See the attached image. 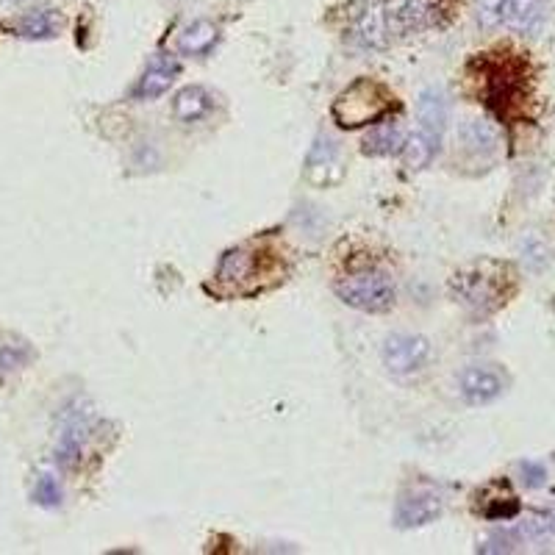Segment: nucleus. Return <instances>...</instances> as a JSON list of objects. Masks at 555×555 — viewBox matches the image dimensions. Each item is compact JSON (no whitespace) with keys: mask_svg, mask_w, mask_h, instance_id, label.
Listing matches in <instances>:
<instances>
[{"mask_svg":"<svg viewBox=\"0 0 555 555\" xmlns=\"http://www.w3.org/2000/svg\"><path fill=\"white\" fill-rule=\"evenodd\" d=\"M89 436H92V417L89 411H67L62 422V433H59V442H56V461L64 469H73L84 450H87Z\"/></svg>","mask_w":555,"mask_h":555,"instance_id":"9","label":"nucleus"},{"mask_svg":"<svg viewBox=\"0 0 555 555\" xmlns=\"http://www.w3.org/2000/svg\"><path fill=\"white\" fill-rule=\"evenodd\" d=\"M519 469H522V475H525L522 481L528 483V486H542V483H544V467H542V464L525 461V464H522Z\"/></svg>","mask_w":555,"mask_h":555,"instance_id":"22","label":"nucleus"},{"mask_svg":"<svg viewBox=\"0 0 555 555\" xmlns=\"http://www.w3.org/2000/svg\"><path fill=\"white\" fill-rule=\"evenodd\" d=\"M406 131L397 123H375L370 134L364 136L361 150L364 156H395L400 150H406Z\"/></svg>","mask_w":555,"mask_h":555,"instance_id":"12","label":"nucleus"},{"mask_svg":"<svg viewBox=\"0 0 555 555\" xmlns=\"http://www.w3.org/2000/svg\"><path fill=\"white\" fill-rule=\"evenodd\" d=\"M458 392L467 400L469 406H486L506 392V375L497 367L475 364L467 367L458 378Z\"/></svg>","mask_w":555,"mask_h":555,"instance_id":"8","label":"nucleus"},{"mask_svg":"<svg viewBox=\"0 0 555 555\" xmlns=\"http://www.w3.org/2000/svg\"><path fill=\"white\" fill-rule=\"evenodd\" d=\"M386 14L381 9H370V12H364L361 17L356 20L353 25V39L361 42L364 48H381L383 42H386Z\"/></svg>","mask_w":555,"mask_h":555,"instance_id":"17","label":"nucleus"},{"mask_svg":"<svg viewBox=\"0 0 555 555\" xmlns=\"http://www.w3.org/2000/svg\"><path fill=\"white\" fill-rule=\"evenodd\" d=\"M519 514V500L514 494H503V497H492L483 506V517L486 519H511Z\"/></svg>","mask_w":555,"mask_h":555,"instance_id":"21","label":"nucleus"},{"mask_svg":"<svg viewBox=\"0 0 555 555\" xmlns=\"http://www.w3.org/2000/svg\"><path fill=\"white\" fill-rule=\"evenodd\" d=\"M392 106H395V98L383 84L372 81V78H358L333 100L331 117L339 128L353 131V128L381 123L383 117L392 111Z\"/></svg>","mask_w":555,"mask_h":555,"instance_id":"3","label":"nucleus"},{"mask_svg":"<svg viewBox=\"0 0 555 555\" xmlns=\"http://www.w3.org/2000/svg\"><path fill=\"white\" fill-rule=\"evenodd\" d=\"M447 120H450V100L444 95V89H422L417 100V134L406 142L408 170H422L431 164L433 156L442 148Z\"/></svg>","mask_w":555,"mask_h":555,"instance_id":"2","label":"nucleus"},{"mask_svg":"<svg viewBox=\"0 0 555 555\" xmlns=\"http://www.w3.org/2000/svg\"><path fill=\"white\" fill-rule=\"evenodd\" d=\"M217 37H220V28L211 23V20H195V23H189L181 31L178 48L186 56H203V53H209L214 48Z\"/></svg>","mask_w":555,"mask_h":555,"instance_id":"16","label":"nucleus"},{"mask_svg":"<svg viewBox=\"0 0 555 555\" xmlns=\"http://www.w3.org/2000/svg\"><path fill=\"white\" fill-rule=\"evenodd\" d=\"M428 0H397L395 9L386 14V28H395L400 34H414L428 23Z\"/></svg>","mask_w":555,"mask_h":555,"instance_id":"13","label":"nucleus"},{"mask_svg":"<svg viewBox=\"0 0 555 555\" xmlns=\"http://www.w3.org/2000/svg\"><path fill=\"white\" fill-rule=\"evenodd\" d=\"M444 500L442 494L428 486L420 489H411V492L400 494L395 508V525L397 528H422V525H431L436 519L442 517Z\"/></svg>","mask_w":555,"mask_h":555,"instance_id":"7","label":"nucleus"},{"mask_svg":"<svg viewBox=\"0 0 555 555\" xmlns=\"http://www.w3.org/2000/svg\"><path fill=\"white\" fill-rule=\"evenodd\" d=\"M461 139H464V148L472 150V153H494L497 145H500L497 131L489 123H483V120H469L461 128Z\"/></svg>","mask_w":555,"mask_h":555,"instance_id":"18","label":"nucleus"},{"mask_svg":"<svg viewBox=\"0 0 555 555\" xmlns=\"http://www.w3.org/2000/svg\"><path fill=\"white\" fill-rule=\"evenodd\" d=\"M64 500V492H62V483L56 475H50V472H42L34 483V503L42 508H59Z\"/></svg>","mask_w":555,"mask_h":555,"instance_id":"19","label":"nucleus"},{"mask_svg":"<svg viewBox=\"0 0 555 555\" xmlns=\"http://www.w3.org/2000/svg\"><path fill=\"white\" fill-rule=\"evenodd\" d=\"M214 106V100L203 87H186L181 89L173 100V114L181 123H198Z\"/></svg>","mask_w":555,"mask_h":555,"instance_id":"15","label":"nucleus"},{"mask_svg":"<svg viewBox=\"0 0 555 555\" xmlns=\"http://www.w3.org/2000/svg\"><path fill=\"white\" fill-rule=\"evenodd\" d=\"M178 73H181V64H178L175 56H170V53H159V56H153L148 64V70L142 73L139 84H136L134 98L139 100L159 98V95H164L167 89L173 87V81L178 78Z\"/></svg>","mask_w":555,"mask_h":555,"instance_id":"10","label":"nucleus"},{"mask_svg":"<svg viewBox=\"0 0 555 555\" xmlns=\"http://www.w3.org/2000/svg\"><path fill=\"white\" fill-rule=\"evenodd\" d=\"M336 295L350 309L367 311V314H383L395 306V281L383 270H356L342 275L336 281Z\"/></svg>","mask_w":555,"mask_h":555,"instance_id":"4","label":"nucleus"},{"mask_svg":"<svg viewBox=\"0 0 555 555\" xmlns=\"http://www.w3.org/2000/svg\"><path fill=\"white\" fill-rule=\"evenodd\" d=\"M453 295L461 306L475 314H492L503 309L514 295V270L503 261H475L453 275Z\"/></svg>","mask_w":555,"mask_h":555,"instance_id":"1","label":"nucleus"},{"mask_svg":"<svg viewBox=\"0 0 555 555\" xmlns=\"http://www.w3.org/2000/svg\"><path fill=\"white\" fill-rule=\"evenodd\" d=\"M17 3H25V0H17Z\"/></svg>","mask_w":555,"mask_h":555,"instance_id":"23","label":"nucleus"},{"mask_svg":"<svg viewBox=\"0 0 555 555\" xmlns=\"http://www.w3.org/2000/svg\"><path fill=\"white\" fill-rule=\"evenodd\" d=\"M62 28V17L53 9H37V12L23 14L17 23H14V34L23 39H50L59 34Z\"/></svg>","mask_w":555,"mask_h":555,"instance_id":"14","label":"nucleus"},{"mask_svg":"<svg viewBox=\"0 0 555 555\" xmlns=\"http://www.w3.org/2000/svg\"><path fill=\"white\" fill-rule=\"evenodd\" d=\"M478 14L483 25L533 34L544 23V3L542 0H478Z\"/></svg>","mask_w":555,"mask_h":555,"instance_id":"5","label":"nucleus"},{"mask_svg":"<svg viewBox=\"0 0 555 555\" xmlns=\"http://www.w3.org/2000/svg\"><path fill=\"white\" fill-rule=\"evenodd\" d=\"M31 347L25 345V342H6V345H0V372H14L25 367L28 361H31Z\"/></svg>","mask_w":555,"mask_h":555,"instance_id":"20","label":"nucleus"},{"mask_svg":"<svg viewBox=\"0 0 555 555\" xmlns=\"http://www.w3.org/2000/svg\"><path fill=\"white\" fill-rule=\"evenodd\" d=\"M383 364L392 375H414L428 367L433 356L431 342L420 333H392L383 342Z\"/></svg>","mask_w":555,"mask_h":555,"instance_id":"6","label":"nucleus"},{"mask_svg":"<svg viewBox=\"0 0 555 555\" xmlns=\"http://www.w3.org/2000/svg\"><path fill=\"white\" fill-rule=\"evenodd\" d=\"M259 270V253L253 247H234L222 256L220 267H217V284L231 286V289H242L256 278Z\"/></svg>","mask_w":555,"mask_h":555,"instance_id":"11","label":"nucleus"}]
</instances>
